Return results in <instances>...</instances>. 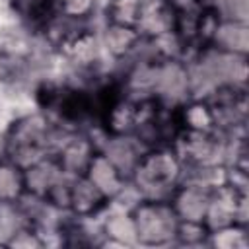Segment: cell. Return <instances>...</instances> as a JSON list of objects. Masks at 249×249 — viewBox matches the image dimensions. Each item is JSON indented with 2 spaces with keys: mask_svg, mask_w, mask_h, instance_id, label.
<instances>
[{
  "mask_svg": "<svg viewBox=\"0 0 249 249\" xmlns=\"http://www.w3.org/2000/svg\"><path fill=\"white\" fill-rule=\"evenodd\" d=\"M93 12V0H60V14L68 19L80 21Z\"/></svg>",
  "mask_w": 249,
  "mask_h": 249,
  "instance_id": "ffe728a7",
  "label": "cell"
},
{
  "mask_svg": "<svg viewBox=\"0 0 249 249\" xmlns=\"http://www.w3.org/2000/svg\"><path fill=\"white\" fill-rule=\"evenodd\" d=\"M212 47L233 53V54H247L249 47V31H247V21H230L222 19L220 25L214 31V37L210 41Z\"/></svg>",
  "mask_w": 249,
  "mask_h": 249,
  "instance_id": "8fae6325",
  "label": "cell"
},
{
  "mask_svg": "<svg viewBox=\"0 0 249 249\" xmlns=\"http://www.w3.org/2000/svg\"><path fill=\"white\" fill-rule=\"evenodd\" d=\"M140 33L132 27H124V25H115L109 23L105 33H103V47L107 49L109 54H113L115 58H123L130 53H134L138 41H140Z\"/></svg>",
  "mask_w": 249,
  "mask_h": 249,
  "instance_id": "5bb4252c",
  "label": "cell"
},
{
  "mask_svg": "<svg viewBox=\"0 0 249 249\" xmlns=\"http://www.w3.org/2000/svg\"><path fill=\"white\" fill-rule=\"evenodd\" d=\"M136 191L148 200H169L183 179V161L169 146H154L144 152L130 175Z\"/></svg>",
  "mask_w": 249,
  "mask_h": 249,
  "instance_id": "6da1fadb",
  "label": "cell"
},
{
  "mask_svg": "<svg viewBox=\"0 0 249 249\" xmlns=\"http://www.w3.org/2000/svg\"><path fill=\"white\" fill-rule=\"evenodd\" d=\"M25 196L23 169L8 160L0 161V202H19Z\"/></svg>",
  "mask_w": 249,
  "mask_h": 249,
  "instance_id": "9a60e30c",
  "label": "cell"
},
{
  "mask_svg": "<svg viewBox=\"0 0 249 249\" xmlns=\"http://www.w3.org/2000/svg\"><path fill=\"white\" fill-rule=\"evenodd\" d=\"M208 243L212 247H220V249H237V247H247V231L245 226L230 224L218 230H212L208 233Z\"/></svg>",
  "mask_w": 249,
  "mask_h": 249,
  "instance_id": "e0dca14e",
  "label": "cell"
},
{
  "mask_svg": "<svg viewBox=\"0 0 249 249\" xmlns=\"http://www.w3.org/2000/svg\"><path fill=\"white\" fill-rule=\"evenodd\" d=\"M54 144V126L43 115H27L18 119L4 142L6 160L19 165L21 169L39 161L41 158L51 154V146Z\"/></svg>",
  "mask_w": 249,
  "mask_h": 249,
  "instance_id": "7a4b0ae2",
  "label": "cell"
},
{
  "mask_svg": "<svg viewBox=\"0 0 249 249\" xmlns=\"http://www.w3.org/2000/svg\"><path fill=\"white\" fill-rule=\"evenodd\" d=\"M56 43L64 53V56H68L72 62L80 66H88L97 60L99 54L97 37L86 27H70Z\"/></svg>",
  "mask_w": 249,
  "mask_h": 249,
  "instance_id": "9c48e42d",
  "label": "cell"
},
{
  "mask_svg": "<svg viewBox=\"0 0 249 249\" xmlns=\"http://www.w3.org/2000/svg\"><path fill=\"white\" fill-rule=\"evenodd\" d=\"M68 173L62 169L58 158L54 154H49L41 158L39 161L23 167V179H25V195L47 198V195L64 179Z\"/></svg>",
  "mask_w": 249,
  "mask_h": 249,
  "instance_id": "5b68a950",
  "label": "cell"
},
{
  "mask_svg": "<svg viewBox=\"0 0 249 249\" xmlns=\"http://www.w3.org/2000/svg\"><path fill=\"white\" fill-rule=\"evenodd\" d=\"M84 175L111 200L115 198L117 195L123 193L124 189V177L119 173V169L101 154V152H95L93 158L89 160Z\"/></svg>",
  "mask_w": 249,
  "mask_h": 249,
  "instance_id": "30bf717a",
  "label": "cell"
},
{
  "mask_svg": "<svg viewBox=\"0 0 249 249\" xmlns=\"http://www.w3.org/2000/svg\"><path fill=\"white\" fill-rule=\"evenodd\" d=\"M41 105L58 123L78 124L99 111L95 91L76 88H45L41 91Z\"/></svg>",
  "mask_w": 249,
  "mask_h": 249,
  "instance_id": "277c9868",
  "label": "cell"
},
{
  "mask_svg": "<svg viewBox=\"0 0 249 249\" xmlns=\"http://www.w3.org/2000/svg\"><path fill=\"white\" fill-rule=\"evenodd\" d=\"M132 224L136 233V243L158 247L175 241L179 216L169 200H148L142 198L132 210Z\"/></svg>",
  "mask_w": 249,
  "mask_h": 249,
  "instance_id": "3957f363",
  "label": "cell"
},
{
  "mask_svg": "<svg viewBox=\"0 0 249 249\" xmlns=\"http://www.w3.org/2000/svg\"><path fill=\"white\" fill-rule=\"evenodd\" d=\"M103 231L109 239H113L119 245L136 243V233H134V224H132L130 212L128 214H113L111 218H107Z\"/></svg>",
  "mask_w": 249,
  "mask_h": 249,
  "instance_id": "ac0fdd59",
  "label": "cell"
},
{
  "mask_svg": "<svg viewBox=\"0 0 249 249\" xmlns=\"http://www.w3.org/2000/svg\"><path fill=\"white\" fill-rule=\"evenodd\" d=\"M107 196L86 177V175H76L70 181V196H68V210H72L74 216L78 218H91L97 214L105 204Z\"/></svg>",
  "mask_w": 249,
  "mask_h": 249,
  "instance_id": "ba28073f",
  "label": "cell"
},
{
  "mask_svg": "<svg viewBox=\"0 0 249 249\" xmlns=\"http://www.w3.org/2000/svg\"><path fill=\"white\" fill-rule=\"evenodd\" d=\"M140 16H142V0H109L107 4L109 23L132 27L138 31Z\"/></svg>",
  "mask_w": 249,
  "mask_h": 249,
  "instance_id": "2e32d148",
  "label": "cell"
},
{
  "mask_svg": "<svg viewBox=\"0 0 249 249\" xmlns=\"http://www.w3.org/2000/svg\"><path fill=\"white\" fill-rule=\"evenodd\" d=\"M210 193L208 189L195 185V183H181L175 193L171 195L169 202L173 204L179 220L185 222H204L206 210H208V200H210Z\"/></svg>",
  "mask_w": 249,
  "mask_h": 249,
  "instance_id": "52a82bcc",
  "label": "cell"
},
{
  "mask_svg": "<svg viewBox=\"0 0 249 249\" xmlns=\"http://www.w3.org/2000/svg\"><path fill=\"white\" fill-rule=\"evenodd\" d=\"M93 154H95V148L88 138H72V140H66L58 150V154L54 156L58 158L62 169L68 175L76 177V175H84Z\"/></svg>",
  "mask_w": 249,
  "mask_h": 249,
  "instance_id": "7c38bea8",
  "label": "cell"
},
{
  "mask_svg": "<svg viewBox=\"0 0 249 249\" xmlns=\"http://www.w3.org/2000/svg\"><path fill=\"white\" fill-rule=\"evenodd\" d=\"M146 148L134 134H111V140L103 148V156L119 169V173L126 179L132 175L136 163L144 156Z\"/></svg>",
  "mask_w": 249,
  "mask_h": 249,
  "instance_id": "8992f818",
  "label": "cell"
},
{
  "mask_svg": "<svg viewBox=\"0 0 249 249\" xmlns=\"http://www.w3.org/2000/svg\"><path fill=\"white\" fill-rule=\"evenodd\" d=\"M16 6L29 25L41 29H47L60 14V0H16Z\"/></svg>",
  "mask_w": 249,
  "mask_h": 249,
  "instance_id": "4fadbf2b",
  "label": "cell"
},
{
  "mask_svg": "<svg viewBox=\"0 0 249 249\" xmlns=\"http://www.w3.org/2000/svg\"><path fill=\"white\" fill-rule=\"evenodd\" d=\"M212 8L220 19L247 21V0H214Z\"/></svg>",
  "mask_w": 249,
  "mask_h": 249,
  "instance_id": "d6986e66",
  "label": "cell"
}]
</instances>
